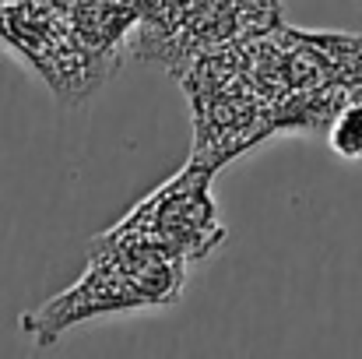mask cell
<instances>
[{
  "label": "cell",
  "mask_w": 362,
  "mask_h": 359,
  "mask_svg": "<svg viewBox=\"0 0 362 359\" xmlns=\"http://www.w3.org/2000/svg\"><path fill=\"white\" fill-rule=\"evenodd\" d=\"M187 275L190 264L180 257L113 226L92 239L85 275L39 310H28L21 317V331L35 346H53L64 331L85 321L169 307L183 296Z\"/></svg>",
  "instance_id": "6da1fadb"
},
{
  "label": "cell",
  "mask_w": 362,
  "mask_h": 359,
  "mask_svg": "<svg viewBox=\"0 0 362 359\" xmlns=\"http://www.w3.org/2000/svg\"><path fill=\"white\" fill-rule=\"evenodd\" d=\"M176 81L187 92L194 117L190 162L218 173L226 162L278 134L274 106L246 71L243 46L197 57Z\"/></svg>",
  "instance_id": "7a4b0ae2"
},
{
  "label": "cell",
  "mask_w": 362,
  "mask_h": 359,
  "mask_svg": "<svg viewBox=\"0 0 362 359\" xmlns=\"http://www.w3.org/2000/svg\"><path fill=\"white\" fill-rule=\"evenodd\" d=\"M281 0H144L130 53L176 81L197 57L281 28Z\"/></svg>",
  "instance_id": "3957f363"
},
{
  "label": "cell",
  "mask_w": 362,
  "mask_h": 359,
  "mask_svg": "<svg viewBox=\"0 0 362 359\" xmlns=\"http://www.w3.org/2000/svg\"><path fill=\"white\" fill-rule=\"evenodd\" d=\"M211 169L187 162L173 180H165L130 215H123L117 226L194 268L208 261L229 237L211 198Z\"/></svg>",
  "instance_id": "277c9868"
},
{
  "label": "cell",
  "mask_w": 362,
  "mask_h": 359,
  "mask_svg": "<svg viewBox=\"0 0 362 359\" xmlns=\"http://www.w3.org/2000/svg\"><path fill=\"white\" fill-rule=\"evenodd\" d=\"M327 144L338 159L359 162L362 159V99H352L341 106V113L327 127Z\"/></svg>",
  "instance_id": "5b68a950"
}]
</instances>
